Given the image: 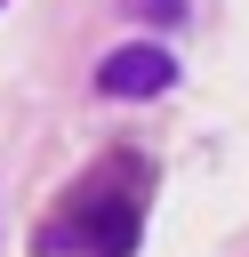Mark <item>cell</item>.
Wrapping results in <instances>:
<instances>
[{
	"label": "cell",
	"mask_w": 249,
	"mask_h": 257,
	"mask_svg": "<svg viewBox=\"0 0 249 257\" xmlns=\"http://www.w3.org/2000/svg\"><path fill=\"white\" fill-rule=\"evenodd\" d=\"M0 8H8V0H0Z\"/></svg>",
	"instance_id": "cell-4"
},
{
	"label": "cell",
	"mask_w": 249,
	"mask_h": 257,
	"mask_svg": "<svg viewBox=\"0 0 249 257\" xmlns=\"http://www.w3.org/2000/svg\"><path fill=\"white\" fill-rule=\"evenodd\" d=\"M137 8H145L153 24H177V16H185V0H137Z\"/></svg>",
	"instance_id": "cell-3"
},
{
	"label": "cell",
	"mask_w": 249,
	"mask_h": 257,
	"mask_svg": "<svg viewBox=\"0 0 249 257\" xmlns=\"http://www.w3.org/2000/svg\"><path fill=\"white\" fill-rule=\"evenodd\" d=\"M145 201H153V161L112 145L96 153L72 193L32 225V257H137L145 241Z\"/></svg>",
	"instance_id": "cell-1"
},
{
	"label": "cell",
	"mask_w": 249,
	"mask_h": 257,
	"mask_svg": "<svg viewBox=\"0 0 249 257\" xmlns=\"http://www.w3.org/2000/svg\"><path fill=\"white\" fill-rule=\"evenodd\" d=\"M177 72H185V64H177L169 40H120V48L96 56V96H112V104H145V96H169Z\"/></svg>",
	"instance_id": "cell-2"
}]
</instances>
